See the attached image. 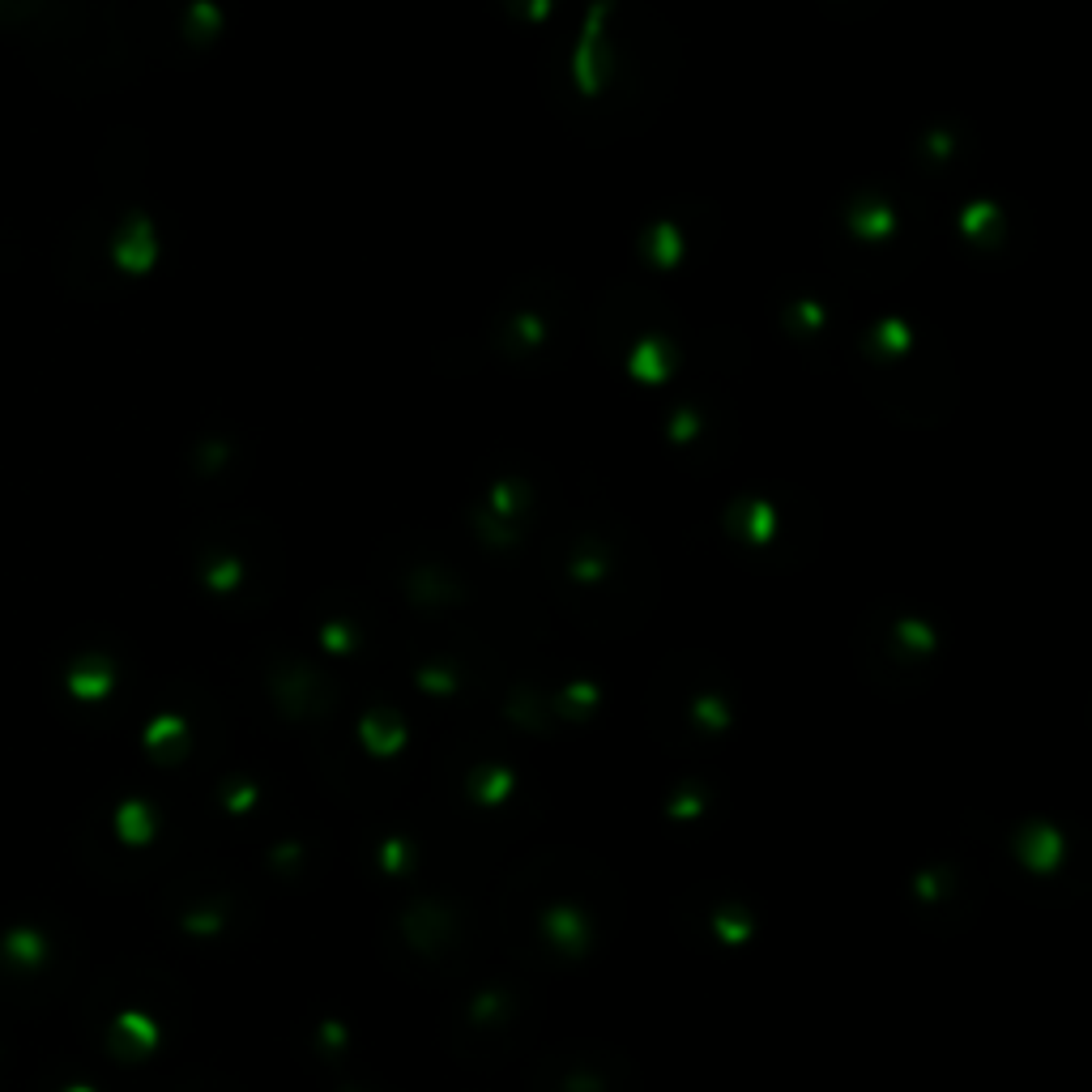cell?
<instances>
[{
	"label": "cell",
	"mask_w": 1092,
	"mask_h": 1092,
	"mask_svg": "<svg viewBox=\"0 0 1092 1092\" xmlns=\"http://www.w3.org/2000/svg\"><path fill=\"white\" fill-rule=\"evenodd\" d=\"M661 359H674V354L666 350V342H661V337H649V342H640V346H636L632 371H636V375H644V380H661V375L670 371V363H661Z\"/></svg>",
	"instance_id": "cell-1"
}]
</instances>
